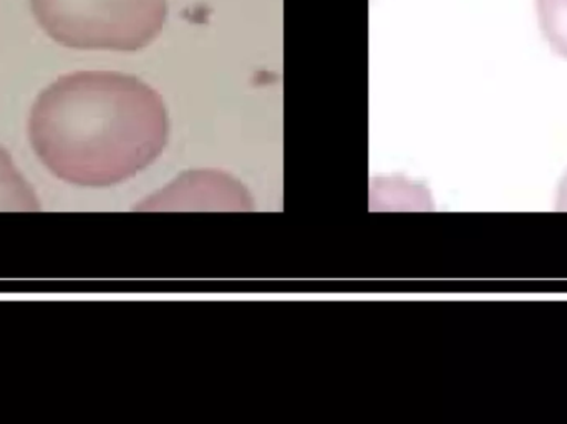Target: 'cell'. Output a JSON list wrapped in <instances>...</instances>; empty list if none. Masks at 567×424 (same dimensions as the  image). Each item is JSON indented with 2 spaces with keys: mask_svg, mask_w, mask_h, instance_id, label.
<instances>
[{
  "mask_svg": "<svg viewBox=\"0 0 567 424\" xmlns=\"http://www.w3.org/2000/svg\"><path fill=\"white\" fill-rule=\"evenodd\" d=\"M33 17L60 45L136 52L162 33L166 0H30Z\"/></svg>",
  "mask_w": 567,
  "mask_h": 424,
  "instance_id": "cell-2",
  "label": "cell"
},
{
  "mask_svg": "<svg viewBox=\"0 0 567 424\" xmlns=\"http://www.w3.org/2000/svg\"><path fill=\"white\" fill-rule=\"evenodd\" d=\"M35 193L30 188L6 149L0 148V211H37Z\"/></svg>",
  "mask_w": 567,
  "mask_h": 424,
  "instance_id": "cell-3",
  "label": "cell"
},
{
  "mask_svg": "<svg viewBox=\"0 0 567 424\" xmlns=\"http://www.w3.org/2000/svg\"><path fill=\"white\" fill-rule=\"evenodd\" d=\"M165 102L136 76L76 72L33 103L29 136L52 175L83 188H109L158 159L168 142Z\"/></svg>",
  "mask_w": 567,
  "mask_h": 424,
  "instance_id": "cell-1",
  "label": "cell"
},
{
  "mask_svg": "<svg viewBox=\"0 0 567 424\" xmlns=\"http://www.w3.org/2000/svg\"><path fill=\"white\" fill-rule=\"evenodd\" d=\"M536 13L546 42L567 60V0H536Z\"/></svg>",
  "mask_w": 567,
  "mask_h": 424,
  "instance_id": "cell-4",
  "label": "cell"
}]
</instances>
